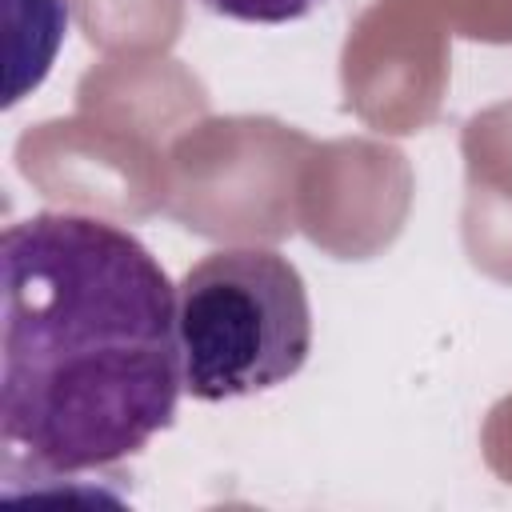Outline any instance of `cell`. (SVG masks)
<instances>
[{
    "label": "cell",
    "instance_id": "cell-1",
    "mask_svg": "<svg viewBox=\"0 0 512 512\" xmlns=\"http://www.w3.org/2000/svg\"><path fill=\"white\" fill-rule=\"evenodd\" d=\"M184 392L176 288L120 224L36 212L0 236L4 468L64 480L136 456Z\"/></svg>",
    "mask_w": 512,
    "mask_h": 512
},
{
    "label": "cell",
    "instance_id": "cell-2",
    "mask_svg": "<svg viewBox=\"0 0 512 512\" xmlns=\"http://www.w3.org/2000/svg\"><path fill=\"white\" fill-rule=\"evenodd\" d=\"M184 392L204 404L288 384L312 352V308L296 264L272 248H220L176 284Z\"/></svg>",
    "mask_w": 512,
    "mask_h": 512
},
{
    "label": "cell",
    "instance_id": "cell-3",
    "mask_svg": "<svg viewBox=\"0 0 512 512\" xmlns=\"http://www.w3.org/2000/svg\"><path fill=\"white\" fill-rule=\"evenodd\" d=\"M200 4L216 16L244 24H288V20H304L324 0H200Z\"/></svg>",
    "mask_w": 512,
    "mask_h": 512
}]
</instances>
